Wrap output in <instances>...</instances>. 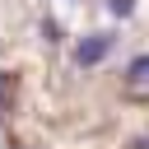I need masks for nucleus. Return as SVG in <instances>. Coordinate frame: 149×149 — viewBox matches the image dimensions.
Segmentation results:
<instances>
[{
	"label": "nucleus",
	"mask_w": 149,
	"mask_h": 149,
	"mask_svg": "<svg viewBox=\"0 0 149 149\" xmlns=\"http://www.w3.org/2000/svg\"><path fill=\"white\" fill-rule=\"evenodd\" d=\"M107 14L112 19H130L135 14V0H107Z\"/></svg>",
	"instance_id": "nucleus-3"
},
{
	"label": "nucleus",
	"mask_w": 149,
	"mask_h": 149,
	"mask_svg": "<svg viewBox=\"0 0 149 149\" xmlns=\"http://www.w3.org/2000/svg\"><path fill=\"white\" fill-rule=\"evenodd\" d=\"M112 47H116V37H112V33H84V37L74 42V65H79V70L102 65V61L112 56Z\"/></svg>",
	"instance_id": "nucleus-1"
},
{
	"label": "nucleus",
	"mask_w": 149,
	"mask_h": 149,
	"mask_svg": "<svg viewBox=\"0 0 149 149\" xmlns=\"http://www.w3.org/2000/svg\"><path fill=\"white\" fill-rule=\"evenodd\" d=\"M121 79H126V84H149V51H144V56H135V61L121 70Z\"/></svg>",
	"instance_id": "nucleus-2"
},
{
	"label": "nucleus",
	"mask_w": 149,
	"mask_h": 149,
	"mask_svg": "<svg viewBox=\"0 0 149 149\" xmlns=\"http://www.w3.org/2000/svg\"><path fill=\"white\" fill-rule=\"evenodd\" d=\"M42 37H47V42H61V23H56V19H42Z\"/></svg>",
	"instance_id": "nucleus-4"
}]
</instances>
